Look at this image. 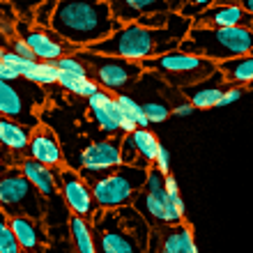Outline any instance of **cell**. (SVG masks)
Instances as JSON below:
<instances>
[{"label":"cell","mask_w":253,"mask_h":253,"mask_svg":"<svg viewBox=\"0 0 253 253\" xmlns=\"http://www.w3.org/2000/svg\"><path fill=\"white\" fill-rule=\"evenodd\" d=\"M191 28L193 23L189 19H182L180 14L170 12L168 23L161 30H147V28H140L138 23H129V26L115 30L108 40L92 44L90 48H81V51H90V53L106 55V58H120V60L140 65L145 60L177 51Z\"/></svg>","instance_id":"obj_1"},{"label":"cell","mask_w":253,"mask_h":253,"mask_svg":"<svg viewBox=\"0 0 253 253\" xmlns=\"http://www.w3.org/2000/svg\"><path fill=\"white\" fill-rule=\"evenodd\" d=\"M122 26L111 14V2L65 0V2H55L48 30L81 51L108 40Z\"/></svg>","instance_id":"obj_2"},{"label":"cell","mask_w":253,"mask_h":253,"mask_svg":"<svg viewBox=\"0 0 253 253\" xmlns=\"http://www.w3.org/2000/svg\"><path fill=\"white\" fill-rule=\"evenodd\" d=\"M97 253H147L152 228L133 207L97 212L92 219Z\"/></svg>","instance_id":"obj_3"},{"label":"cell","mask_w":253,"mask_h":253,"mask_svg":"<svg viewBox=\"0 0 253 253\" xmlns=\"http://www.w3.org/2000/svg\"><path fill=\"white\" fill-rule=\"evenodd\" d=\"M180 51L207 62L235 60L242 55L253 53V28H196L189 30Z\"/></svg>","instance_id":"obj_4"},{"label":"cell","mask_w":253,"mask_h":253,"mask_svg":"<svg viewBox=\"0 0 253 253\" xmlns=\"http://www.w3.org/2000/svg\"><path fill=\"white\" fill-rule=\"evenodd\" d=\"M143 72H154L159 79H164L168 85L173 87H182L187 90L191 85H198L203 81H207L216 72V65L214 62H207L203 58H196V55H189L184 51H170L166 55H159V58H152V60L140 62Z\"/></svg>","instance_id":"obj_5"},{"label":"cell","mask_w":253,"mask_h":253,"mask_svg":"<svg viewBox=\"0 0 253 253\" xmlns=\"http://www.w3.org/2000/svg\"><path fill=\"white\" fill-rule=\"evenodd\" d=\"M147 170L131 166H118L113 173L90 184L92 198L97 203V210L101 212H115L122 207H131L136 196L143 191Z\"/></svg>","instance_id":"obj_6"},{"label":"cell","mask_w":253,"mask_h":253,"mask_svg":"<svg viewBox=\"0 0 253 253\" xmlns=\"http://www.w3.org/2000/svg\"><path fill=\"white\" fill-rule=\"evenodd\" d=\"M0 212L7 219L14 216H26L35 221L46 219V203L40 191L23 177L19 166H12L0 177Z\"/></svg>","instance_id":"obj_7"},{"label":"cell","mask_w":253,"mask_h":253,"mask_svg":"<svg viewBox=\"0 0 253 253\" xmlns=\"http://www.w3.org/2000/svg\"><path fill=\"white\" fill-rule=\"evenodd\" d=\"M164 177L157 168H150L145 177V184H143V191L136 196L133 200V210L147 221V226L152 230H161V228H175L184 223V216H182L175 205L168 198L166 189H164Z\"/></svg>","instance_id":"obj_8"},{"label":"cell","mask_w":253,"mask_h":253,"mask_svg":"<svg viewBox=\"0 0 253 253\" xmlns=\"http://www.w3.org/2000/svg\"><path fill=\"white\" fill-rule=\"evenodd\" d=\"M74 55L85 65L87 76H92V81L104 92H120L126 85L136 83L143 74L140 65L120 60V58H106V55H97L90 51H76Z\"/></svg>","instance_id":"obj_9"},{"label":"cell","mask_w":253,"mask_h":253,"mask_svg":"<svg viewBox=\"0 0 253 253\" xmlns=\"http://www.w3.org/2000/svg\"><path fill=\"white\" fill-rule=\"evenodd\" d=\"M120 140L122 138H106L94 140L81 152V177L87 184H94L97 180L113 173L120 164Z\"/></svg>","instance_id":"obj_10"},{"label":"cell","mask_w":253,"mask_h":253,"mask_svg":"<svg viewBox=\"0 0 253 253\" xmlns=\"http://www.w3.org/2000/svg\"><path fill=\"white\" fill-rule=\"evenodd\" d=\"M60 198L69 216L92 221L94 214L99 212L92 198L90 184L81 177L79 170H72V168H60Z\"/></svg>","instance_id":"obj_11"},{"label":"cell","mask_w":253,"mask_h":253,"mask_svg":"<svg viewBox=\"0 0 253 253\" xmlns=\"http://www.w3.org/2000/svg\"><path fill=\"white\" fill-rule=\"evenodd\" d=\"M14 166H19L23 177H26V180L40 191L42 198H44V203H46V219H51V214H53L55 210H67L60 198V170L42 166V164L28 159V157L19 159Z\"/></svg>","instance_id":"obj_12"},{"label":"cell","mask_w":253,"mask_h":253,"mask_svg":"<svg viewBox=\"0 0 253 253\" xmlns=\"http://www.w3.org/2000/svg\"><path fill=\"white\" fill-rule=\"evenodd\" d=\"M87 111H90V118L97 122V126H99L104 133L122 131L126 136V133H133L138 129L136 122L120 108V104L115 101V97H111V92L99 90L97 94H92V97L87 99Z\"/></svg>","instance_id":"obj_13"},{"label":"cell","mask_w":253,"mask_h":253,"mask_svg":"<svg viewBox=\"0 0 253 253\" xmlns=\"http://www.w3.org/2000/svg\"><path fill=\"white\" fill-rule=\"evenodd\" d=\"M35 94H26V90L16 87L14 83L0 81V118L14 120L19 125H26L30 129H37L40 122L35 118Z\"/></svg>","instance_id":"obj_14"},{"label":"cell","mask_w":253,"mask_h":253,"mask_svg":"<svg viewBox=\"0 0 253 253\" xmlns=\"http://www.w3.org/2000/svg\"><path fill=\"white\" fill-rule=\"evenodd\" d=\"M19 30H23L21 40L28 44V48L33 51L37 62H58L65 55H74L79 48H74L72 44L62 42L60 37H55L51 30L44 28H23L19 26Z\"/></svg>","instance_id":"obj_15"},{"label":"cell","mask_w":253,"mask_h":253,"mask_svg":"<svg viewBox=\"0 0 253 253\" xmlns=\"http://www.w3.org/2000/svg\"><path fill=\"white\" fill-rule=\"evenodd\" d=\"M196 28H253V16L244 12L242 5H210L198 19L193 21Z\"/></svg>","instance_id":"obj_16"},{"label":"cell","mask_w":253,"mask_h":253,"mask_svg":"<svg viewBox=\"0 0 253 253\" xmlns=\"http://www.w3.org/2000/svg\"><path fill=\"white\" fill-rule=\"evenodd\" d=\"M26 157L42 164V166L53 168V170H60L62 168V147L58 143V138H55V133L44 125H40L33 131V138H30Z\"/></svg>","instance_id":"obj_17"},{"label":"cell","mask_w":253,"mask_h":253,"mask_svg":"<svg viewBox=\"0 0 253 253\" xmlns=\"http://www.w3.org/2000/svg\"><path fill=\"white\" fill-rule=\"evenodd\" d=\"M9 226L14 230V237L19 242L21 251L44 253L48 247V228L44 221L26 219V216H14L9 219Z\"/></svg>","instance_id":"obj_18"},{"label":"cell","mask_w":253,"mask_h":253,"mask_svg":"<svg viewBox=\"0 0 253 253\" xmlns=\"http://www.w3.org/2000/svg\"><path fill=\"white\" fill-rule=\"evenodd\" d=\"M161 12H170V5L161 2V0H115L111 2V14L120 26H129L143 16Z\"/></svg>","instance_id":"obj_19"},{"label":"cell","mask_w":253,"mask_h":253,"mask_svg":"<svg viewBox=\"0 0 253 253\" xmlns=\"http://www.w3.org/2000/svg\"><path fill=\"white\" fill-rule=\"evenodd\" d=\"M33 131L35 129H30L26 125H19V122H14V120L0 118V147L12 154L14 164L28 154V145H30Z\"/></svg>","instance_id":"obj_20"},{"label":"cell","mask_w":253,"mask_h":253,"mask_svg":"<svg viewBox=\"0 0 253 253\" xmlns=\"http://www.w3.org/2000/svg\"><path fill=\"white\" fill-rule=\"evenodd\" d=\"M226 81H223V76L219 74V69L210 76L207 81H203V83H198V85H191L184 90V94H187L189 104H191L193 108H200V111H207V108H216L219 106L221 97H223V92H226Z\"/></svg>","instance_id":"obj_21"},{"label":"cell","mask_w":253,"mask_h":253,"mask_svg":"<svg viewBox=\"0 0 253 253\" xmlns=\"http://www.w3.org/2000/svg\"><path fill=\"white\" fill-rule=\"evenodd\" d=\"M159 235V251L164 253H198L196 240H193V230L187 223H180L175 228H161L154 230Z\"/></svg>","instance_id":"obj_22"},{"label":"cell","mask_w":253,"mask_h":253,"mask_svg":"<svg viewBox=\"0 0 253 253\" xmlns=\"http://www.w3.org/2000/svg\"><path fill=\"white\" fill-rule=\"evenodd\" d=\"M219 74L223 76L226 85H235V87H251L253 85V53L235 58V60L221 62L216 65Z\"/></svg>","instance_id":"obj_23"},{"label":"cell","mask_w":253,"mask_h":253,"mask_svg":"<svg viewBox=\"0 0 253 253\" xmlns=\"http://www.w3.org/2000/svg\"><path fill=\"white\" fill-rule=\"evenodd\" d=\"M67 233H69V242H72V247L76 253H97L92 226L85 219L69 216L67 219Z\"/></svg>","instance_id":"obj_24"},{"label":"cell","mask_w":253,"mask_h":253,"mask_svg":"<svg viewBox=\"0 0 253 253\" xmlns=\"http://www.w3.org/2000/svg\"><path fill=\"white\" fill-rule=\"evenodd\" d=\"M133 143H136V150H138V159H140V168L143 170H150L154 164V159H157V154H159V138L154 136L150 129H136V131L131 133Z\"/></svg>","instance_id":"obj_25"},{"label":"cell","mask_w":253,"mask_h":253,"mask_svg":"<svg viewBox=\"0 0 253 253\" xmlns=\"http://www.w3.org/2000/svg\"><path fill=\"white\" fill-rule=\"evenodd\" d=\"M58 83H60V87L65 92L76 94V97H85V99H90L92 94L99 92V85L92 79H87V76H69V74L60 72Z\"/></svg>","instance_id":"obj_26"},{"label":"cell","mask_w":253,"mask_h":253,"mask_svg":"<svg viewBox=\"0 0 253 253\" xmlns=\"http://www.w3.org/2000/svg\"><path fill=\"white\" fill-rule=\"evenodd\" d=\"M58 67L55 62H35V67L23 76L28 83H35V85H53L58 83Z\"/></svg>","instance_id":"obj_27"},{"label":"cell","mask_w":253,"mask_h":253,"mask_svg":"<svg viewBox=\"0 0 253 253\" xmlns=\"http://www.w3.org/2000/svg\"><path fill=\"white\" fill-rule=\"evenodd\" d=\"M115 101H118L122 111L136 122L138 129H147V126H150V122H147V118H145V111H143V104H138V101L131 99L129 94H122V92L115 97Z\"/></svg>","instance_id":"obj_28"},{"label":"cell","mask_w":253,"mask_h":253,"mask_svg":"<svg viewBox=\"0 0 253 253\" xmlns=\"http://www.w3.org/2000/svg\"><path fill=\"white\" fill-rule=\"evenodd\" d=\"M0 253H23L19 242L14 237V230L9 226V219L0 212Z\"/></svg>","instance_id":"obj_29"},{"label":"cell","mask_w":253,"mask_h":253,"mask_svg":"<svg viewBox=\"0 0 253 253\" xmlns=\"http://www.w3.org/2000/svg\"><path fill=\"white\" fill-rule=\"evenodd\" d=\"M120 164H122V166L140 168L138 150H136V143H133L131 133H126V136H122V140H120ZM140 170H143V168H140Z\"/></svg>","instance_id":"obj_30"},{"label":"cell","mask_w":253,"mask_h":253,"mask_svg":"<svg viewBox=\"0 0 253 253\" xmlns=\"http://www.w3.org/2000/svg\"><path fill=\"white\" fill-rule=\"evenodd\" d=\"M143 111H145V118L150 125H159V122H166L168 115H170V108L161 101H147L143 104Z\"/></svg>","instance_id":"obj_31"},{"label":"cell","mask_w":253,"mask_h":253,"mask_svg":"<svg viewBox=\"0 0 253 253\" xmlns=\"http://www.w3.org/2000/svg\"><path fill=\"white\" fill-rule=\"evenodd\" d=\"M55 67H58V72L69 74V76H87L85 65H83L76 55H65V58H60V60L55 62ZM87 79H90V76H87Z\"/></svg>","instance_id":"obj_32"},{"label":"cell","mask_w":253,"mask_h":253,"mask_svg":"<svg viewBox=\"0 0 253 253\" xmlns=\"http://www.w3.org/2000/svg\"><path fill=\"white\" fill-rule=\"evenodd\" d=\"M44 253H76V251H74L72 242H69V235L60 237L53 228H48V247Z\"/></svg>","instance_id":"obj_33"},{"label":"cell","mask_w":253,"mask_h":253,"mask_svg":"<svg viewBox=\"0 0 253 253\" xmlns=\"http://www.w3.org/2000/svg\"><path fill=\"white\" fill-rule=\"evenodd\" d=\"M0 62L7 65V67H12L14 72H19L21 76H26V74L35 67V62L37 60H23V58H19V55H14L12 51H5V53L0 55Z\"/></svg>","instance_id":"obj_34"},{"label":"cell","mask_w":253,"mask_h":253,"mask_svg":"<svg viewBox=\"0 0 253 253\" xmlns=\"http://www.w3.org/2000/svg\"><path fill=\"white\" fill-rule=\"evenodd\" d=\"M212 5L210 0H205V2H184V5H177V9H175V14H180L182 19H189L193 23V21L198 19L200 14L205 12L207 7Z\"/></svg>","instance_id":"obj_35"},{"label":"cell","mask_w":253,"mask_h":253,"mask_svg":"<svg viewBox=\"0 0 253 253\" xmlns=\"http://www.w3.org/2000/svg\"><path fill=\"white\" fill-rule=\"evenodd\" d=\"M9 44H12V48H9V51H12L14 55H19V58H23V60H35L33 51L28 48V44L21 40V37H12V40H9Z\"/></svg>","instance_id":"obj_36"},{"label":"cell","mask_w":253,"mask_h":253,"mask_svg":"<svg viewBox=\"0 0 253 253\" xmlns=\"http://www.w3.org/2000/svg\"><path fill=\"white\" fill-rule=\"evenodd\" d=\"M152 168H157L161 175H170V154H168V150L164 145L159 147V154H157Z\"/></svg>","instance_id":"obj_37"},{"label":"cell","mask_w":253,"mask_h":253,"mask_svg":"<svg viewBox=\"0 0 253 253\" xmlns=\"http://www.w3.org/2000/svg\"><path fill=\"white\" fill-rule=\"evenodd\" d=\"M53 9H55V2H44L42 7H37V14H35L37 19H35V21H37V23H42V28H44V30L51 26V16H53Z\"/></svg>","instance_id":"obj_38"},{"label":"cell","mask_w":253,"mask_h":253,"mask_svg":"<svg viewBox=\"0 0 253 253\" xmlns=\"http://www.w3.org/2000/svg\"><path fill=\"white\" fill-rule=\"evenodd\" d=\"M244 92H247L244 87L228 85V87H226V92H223V97H221V101H219V106H228V104H235V101L240 99V97H242Z\"/></svg>","instance_id":"obj_39"},{"label":"cell","mask_w":253,"mask_h":253,"mask_svg":"<svg viewBox=\"0 0 253 253\" xmlns=\"http://www.w3.org/2000/svg\"><path fill=\"white\" fill-rule=\"evenodd\" d=\"M19 79H23L19 72H14L12 67H7L0 62V81H5V83H16Z\"/></svg>","instance_id":"obj_40"},{"label":"cell","mask_w":253,"mask_h":253,"mask_svg":"<svg viewBox=\"0 0 253 253\" xmlns=\"http://www.w3.org/2000/svg\"><path fill=\"white\" fill-rule=\"evenodd\" d=\"M14 166V159H12V154L9 152H5V150H2V147H0V177H2V175L7 173V170H9V168Z\"/></svg>","instance_id":"obj_41"},{"label":"cell","mask_w":253,"mask_h":253,"mask_svg":"<svg viewBox=\"0 0 253 253\" xmlns=\"http://www.w3.org/2000/svg\"><path fill=\"white\" fill-rule=\"evenodd\" d=\"M196 108L189 104V101H182V104H177V106L170 111V115H175V118H187V115H191Z\"/></svg>","instance_id":"obj_42"},{"label":"cell","mask_w":253,"mask_h":253,"mask_svg":"<svg viewBox=\"0 0 253 253\" xmlns=\"http://www.w3.org/2000/svg\"><path fill=\"white\" fill-rule=\"evenodd\" d=\"M242 7H244V12H249L253 16V0H247V2H242Z\"/></svg>","instance_id":"obj_43"},{"label":"cell","mask_w":253,"mask_h":253,"mask_svg":"<svg viewBox=\"0 0 253 253\" xmlns=\"http://www.w3.org/2000/svg\"><path fill=\"white\" fill-rule=\"evenodd\" d=\"M2 53H5V48H2V46H0V55H2Z\"/></svg>","instance_id":"obj_44"},{"label":"cell","mask_w":253,"mask_h":253,"mask_svg":"<svg viewBox=\"0 0 253 253\" xmlns=\"http://www.w3.org/2000/svg\"><path fill=\"white\" fill-rule=\"evenodd\" d=\"M23 253H30V251H23Z\"/></svg>","instance_id":"obj_45"}]
</instances>
